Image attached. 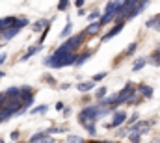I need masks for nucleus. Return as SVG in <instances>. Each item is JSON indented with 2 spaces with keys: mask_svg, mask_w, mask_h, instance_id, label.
Segmentation results:
<instances>
[{
  "mask_svg": "<svg viewBox=\"0 0 160 143\" xmlns=\"http://www.w3.org/2000/svg\"><path fill=\"white\" fill-rule=\"evenodd\" d=\"M106 113H110V110L106 106H99V104H91V106H86L82 111H80L78 115V123H86V121H97V119H101L102 115H106Z\"/></svg>",
  "mask_w": 160,
  "mask_h": 143,
  "instance_id": "obj_1",
  "label": "nucleus"
},
{
  "mask_svg": "<svg viewBox=\"0 0 160 143\" xmlns=\"http://www.w3.org/2000/svg\"><path fill=\"white\" fill-rule=\"evenodd\" d=\"M84 32L82 34H77V36H71L65 39V43H62L56 50H60V52H77L80 48V45L84 43Z\"/></svg>",
  "mask_w": 160,
  "mask_h": 143,
  "instance_id": "obj_2",
  "label": "nucleus"
},
{
  "mask_svg": "<svg viewBox=\"0 0 160 143\" xmlns=\"http://www.w3.org/2000/svg\"><path fill=\"white\" fill-rule=\"evenodd\" d=\"M134 91H136V89H134V84H132V82H127V86H125L119 93L116 95V104L121 106V104L128 102V99L132 97V93H134Z\"/></svg>",
  "mask_w": 160,
  "mask_h": 143,
  "instance_id": "obj_3",
  "label": "nucleus"
},
{
  "mask_svg": "<svg viewBox=\"0 0 160 143\" xmlns=\"http://www.w3.org/2000/svg\"><path fill=\"white\" fill-rule=\"evenodd\" d=\"M21 30H22V28H21V26L17 24V21H15L13 24L6 26V28H4V30L0 32V39H2V41H9V39H13V37L17 36V34H19Z\"/></svg>",
  "mask_w": 160,
  "mask_h": 143,
  "instance_id": "obj_4",
  "label": "nucleus"
},
{
  "mask_svg": "<svg viewBox=\"0 0 160 143\" xmlns=\"http://www.w3.org/2000/svg\"><path fill=\"white\" fill-rule=\"evenodd\" d=\"M21 104H22V110H26V108L32 106V102H34V93H32V89L28 87V86H24V87H21Z\"/></svg>",
  "mask_w": 160,
  "mask_h": 143,
  "instance_id": "obj_5",
  "label": "nucleus"
},
{
  "mask_svg": "<svg viewBox=\"0 0 160 143\" xmlns=\"http://www.w3.org/2000/svg\"><path fill=\"white\" fill-rule=\"evenodd\" d=\"M127 121V113L125 111H116L114 113V119L110 121V123H106V128H116V126H119Z\"/></svg>",
  "mask_w": 160,
  "mask_h": 143,
  "instance_id": "obj_6",
  "label": "nucleus"
},
{
  "mask_svg": "<svg viewBox=\"0 0 160 143\" xmlns=\"http://www.w3.org/2000/svg\"><path fill=\"white\" fill-rule=\"evenodd\" d=\"M123 26H125V21H119V22H118V24H116V26H114V28H112L110 32H106L104 36L101 37V41H102V43H106L108 39H112L114 36H118V34H119L121 30H123Z\"/></svg>",
  "mask_w": 160,
  "mask_h": 143,
  "instance_id": "obj_7",
  "label": "nucleus"
},
{
  "mask_svg": "<svg viewBox=\"0 0 160 143\" xmlns=\"http://www.w3.org/2000/svg\"><path fill=\"white\" fill-rule=\"evenodd\" d=\"M101 24H99V21H95V22H91L89 26H86V30H84V36H88V37H93V36H97L99 32H101Z\"/></svg>",
  "mask_w": 160,
  "mask_h": 143,
  "instance_id": "obj_8",
  "label": "nucleus"
},
{
  "mask_svg": "<svg viewBox=\"0 0 160 143\" xmlns=\"http://www.w3.org/2000/svg\"><path fill=\"white\" fill-rule=\"evenodd\" d=\"M125 2H127V0H110V2L106 4V9H104V11H108V13H118V9H119Z\"/></svg>",
  "mask_w": 160,
  "mask_h": 143,
  "instance_id": "obj_9",
  "label": "nucleus"
},
{
  "mask_svg": "<svg viewBox=\"0 0 160 143\" xmlns=\"http://www.w3.org/2000/svg\"><path fill=\"white\" fill-rule=\"evenodd\" d=\"M41 48H43V45H34V47H30V48H28V50H26V54H22V58H21V62H28V60H30V58H32V56H34V54H38V52H39Z\"/></svg>",
  "mask_w": 160,
  "mask_h": 143,
  "instance_id": "obj_10",
  "label": "nucleus"
},
{
  "mask_svg": "<svg viewBox=\"0 0 160 143\" xmlns=\"http://www.w3.org/2000/svg\"><path fill=\"white\" fill-rule=\"evenodd\" d=\"M30 141L36 143V141H52V138H50V134H47V132H38V134H34L32 138H30Z\"/></svg>",
  "mask_w": 160,
  "mask_h": 143,
  "instance_id": "obj_11",
  "label": "nucleus"
},
{
  "mask_svg": "<svg viewBox=\"0 0 160 143\" xmlns=\"http://www.w3.org/2000/svg\"><path fill=\"white\" fill-rule=\"evenodd\" d=\"M93 54V50H86L84 54H80V56H77V60H75V65L77 67H80V65H84L86 62H88V58Z\"/></svg>",
  "mask_w": 160,
  "mask_h": 143,
  "instance_id": "obj_12",
  "label": "nucleus"
},
{
  "mask_svg": "<svg viewBox=\"0 0 160 143\" xmlns=\"http://www.w3.org/2000/svg\"><path fill=\"white\" fill-rule=\"evenodd\" d=\"M116 19V13H108V11H104V15H101L99 17V24L101 26H104V24H108L110 21H114Z\"/></svg>",
  "mask_w": 160,
  "mask_h": 143,
  "instance_id": "obj_13",
  "label": "nucleus"
},
{
  "mask_svg": "<svg viewBox=\"0 0 160 143\" xmlns=\"http://www.w3.org/2000/svg\"><path fill=\"white\" fill-rule=\"evenodd\" d=\"M138 95H142V97H145V99H151V97H153V87H149V86H140V87H138Z\"/></svg>",
  "mask_w": 160,
  "mask_h": 143,
  "instance_id": "obj_14",
  "label": "nucleus"
},
{
  "mask_svg": "<svg viewBox=\"0 0 160 143\" xmlns=\"http://www.w3.org/2000/svg\"><path fill=\"white\" fill-rule=\"evenodd\" d=\"M50 22H52V19H50V21H48V19H39L38 22H34V28H32V30H34V32H43V28H45L47 24H50Z\"/></svg>",
  "mask_w": 160,
  "mask_h": 143,
  "instance_id": "obj_15",
  "label": "nucleus"
},
{
  "mask_svg": "<svg viewBox=\"0 0 160 143\" xmlns=\"http://www.w3.org/2000/svg\"><path fill=\"white\" fill-rule=\"evenodd\" d=\"M145 26H147V28H155V30L160 32V15H155L153 19H149V21L145 22Z\"/></svg>",
  "mask_w": 160,
  "mask_h": 143,
  "instance_id": "obj_16",
  "label": "nucleus"
},
{
  "mask_svg": "<svg viewBox=\"0 0 160 143\" xmlns=\"http://www.w3.org/2000/svg\"><path fill=\"white\" fill-rule=\"evenodd\" d=\"M95 87V82L91 80V82H80L78 84V91L80 93H88V91H91Z\"/></svg>",
  "mask_w": 160,
  "mask_h": 143,
  "instance_id": "obj_17",
  "label": "nucleus"
},
{
  "mask_svg": "<svg viewBox=\"0 0 160 143\" xmlns=\"http://www.w3.org/2000/svg\"><path fill=\"white\" fill-rule=\"evenodd\" d=\"M127 138H128L130 141H140V140H142V132L136 130V128H130L128 134H127Z\"/></svg>",
  "mask_w": 160,
  "mask_h": 143,
  "instance_id": "obj_18",
  "label": "nucleus"
},
{
  "mask_svg": "<svg viewBox=\"0 0 160 143\" xmlns=\"http://www.w3.org/2000/svg\"><path fill=\"white\" fill-rule=\"evenodd\" d=\"M21 95V87H8L6 91H4V97L8 99V97H19Z\"/></svg>",
  "mask_w": 160,
  "mask_h": 143,
  "instance_id": "obj_19",
  "label": "nucleus"
},
{
  "mask_svg": "<svg viewBox=\"0 0 160 143\" xmlns=\"http://www.w3.org/2000/svg\"><path fill=\"white\" fill-rule=\"evenodd\" d=\"M84 125V128L89 132V136H95L97 134V128H95V123L93 121H86V123H82Z\"/></svg>",
  "mask_w": 160,
  "mask_h": 143,
  "instance_id": "obj_20",
  "label": "nucleus"
},
{
  "mask_svg": "<svg viewBox=\"0 0 160 143\" xmlns=\"http://www.w3.org/2000/svg\"><path fill=\"white\" fill-rule=\"evenodd\" d=\"M17 19L15 17H4V19H0V32L6 28V26H9V24H13Z\"/></svg>",
  "mask_w": 160,
  "mask_h": 143,
  "instance_id": "obj_21",
  "label": "nucleus"
},
{
  "mask_svg": "<svg viewBox=\"0 0 160 143\" xmlns=\"http://www.w3.org/2000/svg\"><path fill=\"white\" fill-rule=\"evenodd\" d=\"M145 63H147V60H145V58L136 60V62H134V65H132V72H138L142 67H143V65H145Z\"/></svg>",
  "mask_w": 160,
  "mask_h": 143,
  "instance_id": "obj_22",
  "label": "nucleus"
},
{
  "mask_svg": "<svg viewBox=\"0 0 160 143\" xmlns=\"http://www.w3.org/2000/svg\"><path fill=\"white\" fill-rule=\"evenodd\" d=\"M71 28H73V22L69 21V22L65 24V28L62 30V34H60V37H62V39H65V37H69V36H71Z\"/></svg>",
  "mask_w": 160,
  "mask_h": 143,
  "instance_id": "obj_23",
  "label": "nucleus"
},
{
  "mask_svg": "<svg viewBox=\"0 0 160 143\" xmlns=\"http://www.w3.org/2000/svg\"><path fill=\"white\" fill-rule=\"evenodd\" d=\"M153 63L160 65V45L155 48V54H153Z\"/></svg>",
  "mask_w": 160,
  "mask_h": 143,
  "instance_id": "obj_24",
  "label": "nucleus"
},
{
  "mask_svg": "<svg viewBox=\"0 0 160 143\" xmlns=\"http://www.w3.org/2000/svg\"><path fill=\"white\" fill-rule=\"evenodd\" d=\"M67 141H71V143H82L84 140H82L80 136H75V134H69V136H67Z\"/></svg>",
  "mask_w": 160,
  "mask_h": 143,
  "instance_id": "obj_25",
  "label": "nucleus"
},
{
  "mask_svg": "<svg viewBox=\"0 0 160 143\" xmlns=\"http://www.w3.org/2000/svg\"><path fill=\"white\" fill-rule=\"evenodd\" d=\"M136 47H138V43H132V45H130V47L125 50V56H132V54L136 52Z\"/></svg>",
  "mask_w": 160,
  "mask_h": 143,
  "instance_id": "obj_26",
  "label": "nucleus"
},
{
  "mask_svg": "<svg viewBox=\"0 0 160 143\" xmlns=\"http://www.w3.org/2000/svg\"><path fill=\"white\" fill-rule=\"evenodd\" d=\"M106 93H108V89H106V87H99V89L95 91V97H97V99H102Z\"/></svg>",
  "mask_w": 160,
  "mask_h": 143,
  "instance_id": "obj_27",
  "label": "nucleus"
},
{
  "mask_svg": "<svg viewBox=\"0 0 160 143\" xmlns=\"http://www.w3.org/2000/svg\"><path fill=\"white\" fill-rule=\"evenodd\" d=\"M67 7H69V0H60V2H58V9H60V11H65Z\"/></svg>",
  "mask_w": 160,
  "mask_h": 143,
  "instance_id": "obj_28",
  "label": "nucleus"
},
{
  "mask_svg": "<svg viewBox=\"0 0 160 143\" xmlns=\"http://www.w3.org/2000/svg\"><path fill=\"white\" fill-rule=\"evenodd\" d=\"M47 110H48V106H38V108H32L30 111H32V113L36 115V113H45Z\"/></svg>",
  "mask_w": 160,
  "mask_h": 143,
  "instance_id": "obj_29",
  "label": "nucleus"
},
{
  "mask_svg": "<svg viewBox=\"0 0 160 143\" xmlns=\"http://www.w3.org/2000/svg\"><path fill=\"white\" fill-rule=\"evenodd\" d=\"M99 17H101L99 11H91V13H88V19H89V21H99Z\"/></svg>",
  "mask_w": 160,
  "mask_h": 143,
  "instance_id": "obj_30",
  "label": "nucleus"
},
{
  "mask_svg": "<svg viewBox=\"0 0 160 143\" xmlns=\"http://www.w3.org/2000/svg\"><path fill=\"white\" fill-rule=\"evenodd\" d=\"M106 74H108V72H99V74H95V76H93V82H101V80H104Z\"/></svg>",
  "mask_w": 160,
  "mask_h": 143,
  "instance_id": "obj_31",
  "label": "nucleus"
},
{
  "mask_svg": "<svg viewBox=\"0 0 160 143\" xmlns=\"http://www.w3.org/2000/svg\"><path fill=\"white\" fill-rule=\"evenodd\" d=\"M138 119H140V115H138V113H134V115H130V119H128V125H134V123H136Z\"/></svg>",
  "mask_w": 160,
  "mask_h": 143,
  "instance_id": "obj_32",
  "label": "nucleus"
},
{
  "mask_svg": "<svg viewBox=\"0 0 160 143\" xmlns=\"http://www.w3.org/2000/svg\"><path fill=\"white\" fill-rule=\"evenodd\" d=\"M128 130H130V128H121L119 132H118V136H119V138H125V136L128 134Z\"/></svg>",
  "mask_w": 160,
  "mask_h": 143,
  "instance_id": "obj_33",
  "label": "nucleus"
},
{
  "mask_svg": "<svg viewBox=\"0 0 160 143\" xmlns=\"http://www.w3.org/2000/svg\"><path fill=\"white\" fill-rule=\"evenodd\" d=\"M19 136H21V134H19V130H13V132H11V140H15V141H17V140H19Z\"/></svg>",
  "mask_w": 160,
  "mask_h": 143,
  "instance_id": "obj_34",
  "label": "nucleus"
},
{
  "mask_svg": "<svg viewBox=\"0 0 160 143\" xmlns=\"http://www.w3.org/2000/svg\"><path fill=\"white\" fill-rule=\"evenodd\" d=\"M6 58H8V54H6V52H2V54H0V65H4Z\"/></svg>",
  "mask_w": 160,
  "mask_h": 143,
  "instance_id": "obj_35",
  "label": "nucleus"
},
{
  "mask_svg": "<svg viewBox=\"0 0 160 143\" xmlns=\"http://www.w3.org/2000/svg\"><path fill=\"white\" fill-rule=\"evenodd\" d=\"M84 2H86V0H75V6H77V7H82Z\"/></svg>",
  "mask_w": 160,
  "mask_h": 143,
  "instance_id": "obj_36",
  "label": "nucleus"
},
{
  "mask_svg": "<svg viewBox=\"0 0 160 143\" xmlns=\"http://www.w3.org/2000/svg\"><path fill=\"white\" fill-rule=\"evenodd\" d=\"M71 87V84H67V82H63L62 86H60V89H69Z\"/></svg>",
  "mask_w": 160,
  "mask_h": 143,
  "instance_id": "obj_37",
  "label": "nucleus"
},
{
  "mask_svg": "<svg viewBox=\"0 0 160 143\" xmlns=\"http://www.w3.org/2000/svg\"><path fill=\"white\" fill-rule=\"evenodd\" d=\"M62 111H63V117H67V115H69V113H71V108H63V110H62Z\"/></svg>",
  "mask_w": 160,
  "mask_h": 143,
  "instance_id": "obj_38",
  "label": "nucleus"
},
{
  "mask_svg": "<svg viewBox=\"0 0 160 143\" xmlns=\"http://www.w3.org/2000/svg\"><path fill=\"white\" fill-rule=\"evenodd\" d=\"M4 101H6V97H4V93H2V95H0V110L4 106Z\"/></svg>",
  "mask_w": 160,
  "mask_h": 143,
  "instance_id": "obj_39",
  "label": "nucleus"
},
{
  "mask_svg": "<svg viewBox=\"0 0 160 143\" xmlns=\"http://www.w3.org/2000/svg\"><path fill=\"white\" fill-rule=\"evenodd\" d=\"M45 82H50V84H54V78H52V76H45Z\"/></svg>",
  "mask_w": 160,
  "mask_h": 143,
  "instance_id": "obj_40",
  "label": "nucleus"
},
{
  "mask_svg": "<svg viewBox=\"0 0 160 143\" xmlns=\"http://www.w3.org/2000/svg\"><path fill=\"white\" fill-rule=\"evenodd\" d=\"M56 110H63V102H56Z\"/></svg>",
  "mask_w": 160,
  "mask_h": 143,
  "instance_id": "obj_41",
  "label": "nucleus"
},
{
  "mask_svg": "<svg viewBox=\"0 0 160 143\" xmlns=\"http://www.w3.org/2000/svg\"><path fill=\"white\" fill-rule=\"evenodd\" d=\"M4 74H6V72H4V71H0V78H2V76H4Z\"/></svg>",
  "mask_w": 160,
  "mask_h": 143,
  "instance_id": "obj_42",
  "label": "nucleus"
}]
</instances>
